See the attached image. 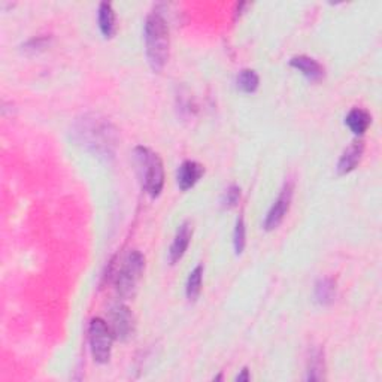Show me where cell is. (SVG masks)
<instances>
[{
  "mask_svg": "<svg viewBox=\"0 0 382 382\" xmlns=\"http://www.w3.org/2000/svg\"><path fill=\"white\" fill-rule=\"evenodd\" d=\"M72 139L90 154L110 162L115 157L118 145V130L108 118L100 114H84L75 119Z\"/></svg>",
  "mask_w": 382,
  "mask_h": 382,
  "instance_id": "6da1fadb",
  "label": "cell"
},
{
  "mask_svg": "<svg viewBox=\"0 0 382 382\" xmlns=\"http://www.w3.org/2000/svg\"><path fill=\"white\" fill-rule=\"evenodd\" d=\"M145 54L151 70L160 74L165 69L169 58V27L166 19L160 14H149L144 26Z\"/></svg>",
  "mask_w": 382,
  "mask_h": 382,
  "instance_id": "7a4b0ae2",
  "label": "cell"
},
{
  "mask_svg": "<svg viewBox=\"0 0 382 382\" xmlns=\"http://www.w3.org/2000/svg\"><path fill=\"white\" fill-rule=\"evenodd\" d=\"M135 158L145 191L153 199L158 197L165 185V166L162 158L145 147L135 148Z\"/></svg>",
  "mask_w": 382,
  "mask_h": 382,
  "instance_id": "3957f363",
  "label": "cell"
},
{
  "mask_svg": "<svg viewBox=\"0 0 382 382\" xmlns=\"http://www.w3.org/2000/svg\"><path fill=\"white\" fill-rule=\"evenodd\" d=\"M145 267V258L139 251H130L128 256L123 260V265L119 267L115 276V287L118 294L122 297L133 296L138 283L142 278Z\"/></svg>",
  "mask_w": 382,
  "mask_h": 382,
  "instance_id": "277c9868",
  "label": "cell"
},
{
  "mask_svg": "<svg viewBox=\"0 0 382 382\" xmlns=\"http://www.w3.org/2000/svg\"><path fill=\"white\" fill-rule=\"evenodd\" d=\"M90 335V348L96 363L105 365L110 358V351H113L114 335L110 331L106 321L102 318H93L88 329Z\"/></svg>",
  "mask_w": 382,
  "mask_h": 382,
  "instance_id": "5b68a950",
  "label": "cell"
},
{
  "mask_svg": "<svg viewBox=\"0 0 382 382\" xmlns=\"http://www.w3.org/2000/svg\"><path fill=\"white\" fill-rule=\"evenodd\" d=\"M108 326L113 331L114 339L122 342L130 339L135 333V319L126 305H117L110 309Z\"/></svg>",
  "mask_w": 382,
  "mask_h": 382,
  "instance_id": "8992f818",
  "label": "cell"
},
{
  "mask_svg": "<svg viewBox=\"0 0 382 382\" xmlns=\"http://www.w3.org/2000/svg\"><path fill=\"white\" fill-rule=\"evenodd\" d=\"M293 190H294L293 183H287L283 187V190H281V193L274 202L272 208L269 209L263 224L265 230H267V232H272V230L279 227V224L284 221L291 205V199H293Z\"/></svg>",
  "mask_w": 382,
  "mask_h": 382,
  "instance_id": "52a82bcc",
  "label": "cell"
},
{
  "mask_svg": "<svg viewBox=\"0 0 382 382\" xmlns=\"http://www.w3.org/2000/svg\"><path fill=\"white\" fill-rule=\"evenodd\" d=\"M191 236H193V226H191L190 221H184L176 230V235L174 238V242L170 245L169 249V263L175 265L176 261L184 257L185 251L190 245Z\"/></svg>",
  "mask_w": 382,
  "mask_h": 382,
  "instance_id": "ba28073f",
  "label": "cell"
},
{
  "mask_svg": "<svg viewBox=\"0 0 382 382\" xmlns=\"http://www.w3.org/2000/svg\"><path fill=\"white\" fill-rule=\"evenodd\" d=\"M365 153V142L361 139L354 140V142H351V145L342 153L336 170L339 175H347L349 172H353V170L358 166V163L361 162V157H363Z\"/></svg>",
  "mask_w": 382,
  "mask_h": 382,
  "instance_id": "9c48e42d",
  "label": "cell"
},
{
  "mask_svg": "<svg viewBox=\"0 0 382 382\" xmlns=\"http://www.w3.org/2000/svg\"><path fill=\"white\" fill-rule=\"evenodd\" d=\"M204 174L205 167L202 165L193 162V160H187V162L179 166L176 174V183L179 190L187 191L190 188H193L199 183L200 178L204 176Z\"/></svg>",
  "mask_w": 382,
  "mask_h": 382,
  "instance_id": "30bf717a",
  "label": "cell"
},
{
  "mask_svg": "<svg viewBox=\"0 0 382 382\" xmlns=\"http://www.w3.org/2000/svg\"><path fill=\"white\" fill-rule=\"evenodd\" d=\"M290 66L297 69L299 72L308 78L309 81L317 83L324 78V67L321 66L317 60L308 56H296L290 60Z\"/></svg>",
  "mask_w": 382,
  "mask_h": 382,
  "instance_id": "8fae6325",
  "label": "cell"
},
{
  "mask_svg": "<svg viewBox=\"0 0 382 382\" xmlns=\"http://www.w3.org/2000/svg\"><path fill=\"white\" fill-rule=\"evenodd\" d=\"M372 123V117L365 109L354 108L353 110H349V114L345 118V124L349 127L351 132L357 136L365 135L367 132V128Z\"/></svg>",
  "mask_w": 382,
  "mask_h": 382,
  "instance_id": "7c38bea8",
  "label": "cell"
},
{
  "mask_svg": "<svg viewBox=\"0 0 382 382\" xmlns=\"http://www.w3.org/2000/svg\"><path fill=\"white\" fill-rule=\"evenodd\" d=\"M99 27L105 38H113L115 33V14L113 5L108 2L99 6Z\"/></svg>",
  "mask_w": 382,
  "mask_h": 382,
  "instance_id": "4fadbf2b",
  "label": "cell"
},
{
  "mask_svg": "<svg viewBox=\"0 0 382 382\" xmlns=\"http://www.w3.org/2000/svg\"><path fill=\"white\" fill-rule=\"evenodd\" d=\"M336 296V283L331 278H323L319 279L317 285H315V291H314V297L315 301L319 305H330L331 301L335 300Z\"/></svg>",
  "mask_w": 382,
  "mask_h": 382,
  "instance_id": "5bb4252c",
  "label": "cell"
},
{
  "mask_svg": "<svg viewBox=\"0 0 382 382\" xmlns=\"http://www.w3.org/2000/svg\"><path fill=\"white\" fill-rule=\"evenodd\" d=\"M202 279H204V266L199 265L193 270H191L187 285H185V294L190 301H196L202 291Z\"/></svg>",
  "mask_w": 382,
  "mask_h": 382,
  "instance_id": "9a60e30c",
  "label": "cell"
},
{
  "mask_svg": "<svg viewBox=\"0 0 382 382\" xmlns=\"http://www.w3.org/2000/svg\"><path fill=\"white\" fill-rule=\"evenodd\" d=\"M258 85H260V78L256 74V70L253 69L240 70L236 78V87L240 90V92L247 94H253L257 92Z\"/></svg>",
  "mask_w": 382,
  "mask_h": 382,
  "instance_id": "2e32d148",
  "label": "cell"
},
{
  "mask_svg": "<svg viewBox=\"0 0 382 382\" xmlns=\"http://www.w3.org/2000/svg\"><path fill=\"white\" fill-rule=\"evenodd\" d=\"M324 354L321 349H315L310 353L308 360V381H319L324 379Z\"/></svg>",
  "mask_w": 382,
  "mask_h": 382,
  "instance_id": "e0dca14e",
  "label": "cell"
},
{
  "mask_svg": "<svg viewBox=\"0 0 382 382\" xmlns=\"http://www.w3.org/2000/svg\"><path fill=\"white\" fill-rule=\"evenodd\" d=\"M245 244H247V229L244 223V217H239L236 221V227L233 233V247H235L236 256H240L244 253Z\"/></svg>",
  "mask_w": 382,
  "mask_h": 382,
  "instance_id": "ac0fdd59",
  "label": "cell"
},
{
  "mask_svg": "<svg viewBox=\"0 0 382 382\" xmlns=\"http://www.w3.org/2000/svg\"><path fill=\"white\" fill-rule=\"evenodd\" d=\"M239 197H240V188L238 185H230L224 191L223 196H221V206L224 209L233 208L239 202Z\"/></svg>",
  "mask_w": 382,
  "mask_h": 382,
  "instance_id": "d6986e66",
  "label": "cell"
},
{
  "mask_svg": "<svg viewBox=\"0 0 382 382\" xmlns=\"http://www.w3.org/2000/svg\"><path fill=\"white\" fill-rule=\"evenodd\" d=\"M251 376H249V370L245 367L240 374L236 376V381H249Z\"/></svg>",
  "mask_w": 382,
  "mask_h": 382,
  "instance_id": "ffe728a7",
  "label": "cell"
}]
</instances>
